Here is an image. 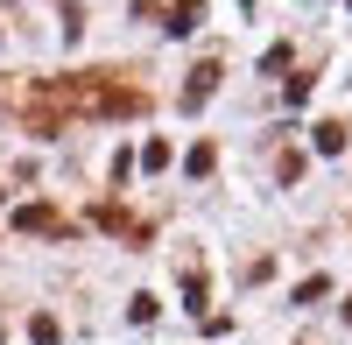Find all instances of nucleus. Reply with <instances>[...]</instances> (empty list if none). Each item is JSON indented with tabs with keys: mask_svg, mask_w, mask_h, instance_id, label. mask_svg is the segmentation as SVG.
<instances>
[{
	"mask_svg": "<svg viewBox=\"0 0 352 345\" xmlns=\"http://www.w3.org/2000/svg\"><path fill=\"white\" fill-rule=\"evenodd\" d=\"M212 85H219V64H197V78H190L184 106H204V99H212Z\"/></svg>",
	"mask_w": 352,
	"mask_h": 345,
	"instance_id": "nucleus-1",
	"label": "nucleus"
},
{
	"mask_svg": "<svg viewBox=\"0 0 352 345\" xmlns=\"http://www.w3.org/2000/svg\"><path fill=\"white\" fill-rule=\"evenodd\" d=\"M162 28H169V36H190V28H197V0H176Z\"/></svg>",
	"mask_w": 352,
	"mask_h": 345,
	"instance_id": "nucleus-2",
	"label": "nucleus"
},
{
	"mask_svg": "<svg viewBox=\"0 0 352 345\" xmlns=\"http://www.w3.org/2000/svg\"><path fill=\"white\" fill-rule=\"evenodd\" d=\"M338 148H345V127L324 120V127H317V155H338Z\"/></svg>",
	"mask_w": 352,
	"mask_h": 345,
	"instance_id": "nucleus-3",
	"label": "nucleus"
}]
</instances>
